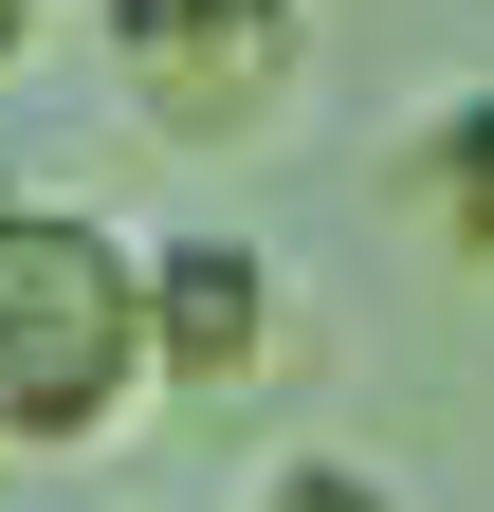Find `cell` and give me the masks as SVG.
I'll list each match as a JSON object with an SVG mask.
<instances>
[{
  "instance_id": "obj_1",
  "label": "cell",
  "mask_w": 494,
  "mask_h": 512,
  "mask_svg": "<svg viewBox=\"0 0 494 512\" xmlns=\"http://www.w3.org/2000/svg\"><path fill=\"white\" fill-rule=\"evenodd\" d=\"M147 403V238L92 202H0V458H92Z\"/></svg>"
},
{
  "instance_id": "obj_2",
  "label": "cell",
  "mask_w": 494,
  "mask_h": 512,
  "mask_svg": "<svg viewBox=\"0 0 494 512\" xmlns=\"http://www.w3.org/2000/svg\"><path fill=\"white\" fill-rule=\"evenodd\" d=\"M92 37H110V92L183 147L275 128L293 74H312V0H92Z\"/></svg>"
},
{
  "instance_id": "obj_3",
  "label": "cell",
  "mask_w": 494,
  "mask_h": 512,
  "mask_svg": "<svg viewBox=\"0 0 494 512\" xmlns=\"http://www.w3.org/2000/svg\"><path fill=\"white\" fill-rule=\"evenodd\" d=\"M257 366H275V256L220 238V220L147 238V384L165 403H238Z\"/></svg>"
},
{
  "instance_id": "obj_4",
  "label": "cell",
  "mask_w": 494,
  "mask_h": 512,
  "mask_svg": "<svg viewBox=\"0 0 494 512\" xmlns=\"http://www.w3.org/2000/svg\"><path fill=\"white\" fill-rule=\"evenodd\" d=\"M385 202L440 238L458 275H494V74H476V92H440V110L385 147Z\"/></svg>"
},
{
  "instance_id": "obj_5",
  "label": "cell",
  "mask_w": 494,
  "mask_h": 512,
  "mask_svg": "<svg viewBox=\"0 0 494 512\" xmlns=\"http://www.w3.org/2000/svg\"><path fill=\"white\" fill-rule=\"evenodd\" d=\"M257 512H403V476H385V458H348V439H293V458L257 476Z\"/></svg>"
},
{
  "instance_id": "obj_6",
  "label": "cell",
  "mask_w": 494,
  "mask_h": 512,
  "mask_svg": "<svg viewBox=\"0 0 494 512\" xmlns=\"http://www.w3.org/2000/svg\"><path fill=\"white\" fill-rule=\"evenodd\" d=\"M37 19H55V0H0V74H19V55H37Z\"/></svg>"
}]
</instances>
